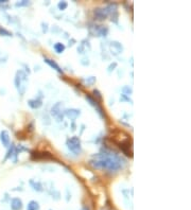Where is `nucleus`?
Here are the masks:
<instances>
[{"label": "nucleus", "mask_w": 191, "mask_h": 210, "mask_svg": "<svg viewBox=\"0 0 191 210\" xmlns=\"http://www.w3.org/2000/svg\"><path fill=\"white\" fill-rule=\"evenodd\" d=\"M30 2L29 1H24V2H17L16 5L17 7H24V5H29Z\"/></svg>", "instance_id": "aec40b11"}, {"label": "nucleus", "mask_w": 191, "mask_h": 210, "mask_svg": "<svg viewBox=\"0 0 191 210\" xmlns=\"http://www.w3.org/2000/svg\"><path fill=\"white\" fill-rule=\"evenodd\" d=\"M28 105H29L32 109H38L39 107H41V105H43V102L38 99H31L28 101Z\"/></svg>", "instance_id": "1a4fd4ad"}, {"label": "nucleus", "mask_w": 191, "mask_h": 210, "mask_svg": "<svg viewBox=\"0 0 191 210\" xmlns=\"http://www.w3.org/2000/svg\"><path fill=\"white\" fill-rule=\"evenodd\" d=\"M54 50H55L58 53H62V52H64V50H65V45L62 43H56L55 45H54Z\"/></svg>", "instance_id": "ddd939ff"}, {"label": "nucleus", "mask_w": 191, "mask_h": 210, "mask_svg": "<svg viewBox=\"0 0 191 210\" xmlns=\"http://www.w3.org/2000/svg\"><path fill=\"white\" fill-rule=\"evenodd\" d=\"M97 29H96V34L98 36H106L107 33H108V28L106 26H96Z\"/></svg>", "instance_id": "9d476101"}, {"label": "nucleus", "mask_w": 191, "mask_h": 210, "mask_svg": "<svg viewBox=\"0 0 191 210\" xmlns=\"http://www.w3.org/2000/svg\"><path fill=\"white\" fill-rule=\"evenodd\" d=\"M67 5H68V3L66 2V1H60V2L58 3V7L60 11L65 10L66 7H67Z\"/></svg>", "instance_id": "4468645a"}, {"label": "nucleus", "mask_w": 191, "mask_h": 210, "mask_svg": "<svg viewBox=\"0 0 191 210\" xmlns=\"http://www.w3.org/2000/svg\"><path fill=\"white\" fill-rule=\"evenodd\" d=\"M35 209H37V203H35V202H31V203L29 204L28 210H35Z\"/></svg>", "instance_id": "dca6fc26"}, {"label": "nucleus", "mask_w": 191, "mask_h": 210, "mask_svg": "<svg viewBox=\"0 0 191 210\" xmlns=\"http://www.w3.org/2000/svg\"><path fill=\"white\" fill-rule=\"evenodd\" d=\"M27 81H28V77H27V74L24 72V71H18L16 74V79H15V84H16V87L18 91L21 94V96L24 94L26 91V85H27Z\"/></svg>", "instance_id": "7ed1b4c3"}, {"label": "nucleus", "mask_w": 191, "mask_h": 210, "mask_svg": "<svg viewBox=\"0 0 191 210\" xmlns=\"http://www.w3.org/2000/svg\"><path fill=\"white\" fill-rule=\"evenodd\" d=\"M80 109L77 108H70V109H66L65 111V116L70 120H75L77 117L80 116Z\"/></svg>", "instance_id": "0eeeda50"}, {"label": "nucleus", "mask_w": 191, "mask_h": 210, "mask_svg": "<svg viewBox=\"0 0 191 210\" xmlns=\"http://www.w3.org/2000/svg\"><path fill=\"white\" fill-rule=\"evenodd\" d=\"M1 141H2V143L4 145H7L9 144V142H10L9 134H7V132H5V130H3L2 133H1Z\"/></svg>", "instance_id": "f8f14e48"}, {"label": "nucleus", "mask_w": 191, "mask_h": 210, "mask_svg": "<svg viewBox=\"0 0 191 210\" xmlns=\"http://www.w3.org/2000/svg\"><path fill=\"white\" fill-rule=\"evenodd\" d=\"M116 67H117V63H116V62H114V63H111V65L108 66V68H107V71H108V72L111 73V71H113V70H114Z\"/></svg>", "instance_id": "f3484780"}, {"label": "nucleus", "mask_w": 191, "mask_h": 210, "mask_svg": "<svg viewBox=\"0 0 191 210\" xmlns=\"http://www.w3.org/2000/svg\"><path fill=\"white\" fill-rule=\"evenodd\" d=\"M94 82H96V77H89L87 79H85V83L87 85H92L94 84Z\"/></svg>", "instance_id": "2eb2a0df"}, {"label": "nucleus", "mask_w": 191, "mask_h": 210, "mask_svg": "<svg viewBox=\"0 0 191 210\" xmlns=\"http://www.w3.org/2000/svg\"><path fill=\"white\" fill-rule=\"evenodd\" d=\"M94 94H97V97L99 98V99H102L101 94H100V92L98 91V90H94Z\"/></svg>", "instance_id": "4be33fe9"}, {"label": "nucleus", "mask_w": 191, "mask_h": 210, "mask_svg": "<svg viewBox=\"0 0 191 210\" xmlns=\"http://www.w3.org/2000/svg\"><path fill=\"white\" fill-rule=\"evenodd\" d=\"M64 107V104L62 102H58L56 104H54L52 108H51V115L53 117H55L58 119V121L63 120V113H62V109Z\"/></svg>", "instance_id": "20e7f679"}, {"label": "nucleus", "mask_w": 191, "mask_h": 210, "mask_svg": "<svg viewBox=\"0 0 191 210\" xmlns=\"http://www.w3.org/2000/svg\"><path fill=\"white\" fill-rule=\"evenodd\" d=\"M67 147L69 149V151L73 153L75 155H79L82 152V147H81V140L77 136H73L71 138H68L67 139Z\"/></svg>", "instance_id": "f03ea898"}, {"label": "nucleus", "mask_w": 191, "mask_h": 210, "mask_svg": "<svg viewBox=\"0 0 191 210\" xmlns=\"http://www.w3.org/2000/svg\"><path fill=\"white\" fill-rule=\"evenodd\" d=\"M41 26H43V32L46 33V32L48 31V24H47V22H43Z\"/></svg>", "instance_id": "6ab92c4d"}, {"label": "nucleus", "mask_w": 191, "mask_h": 210, "mask_svg": "<svg viewBox=\"0 0 191 210\" xmlns=\"http://www.w3.org/2000/svg\"><path fill=\"white\" fill-rule=\"evenodd\" d=\"M45 62H46L47 64H48L49 66H50L51 68H53L54 70H56L58 72H60V73H63V70L60 69V67L58 65V64L54 62L53 60H50V58H48V57H45Z\"/></svg>", "instance_id": "9b49d317"}, {"label": "nucleus", "mask_w": 191, "mask_h": 210, "mask_svg": "<svg viewBox=\"0 0 191 210\" xmlns=\"http://www.w3.org/2000/svg\"><path fill=\"white\" fill-rule=\"evenodd\" d=\"M81 64L84 66H88L89 65V60H88V58H83V60H81Z\"/></svg>", "instance_id": "a211bd4d"}, {"label": "nucleus", "mask_w": 191, "mask_h": 210, "mask_svg": "<svg viewBox=\"0 0 191 210\" xmlns=\"http://www.w3.org/2000/svg\"><path fill=\"white\" fill-rule=\"evenodd\" d=\"M94 169L107 170L109 172H117L122 169L124 160L117 154L111 153H99L92 156L89 162Z\"/></svg>", "instance_id": "f257e3e1"}, {"label": "nucleus", "mask_w": 191, "mask_h": 210, "mask_svg": "<svg viewBox=\"0 0 191 210\" xmlns=\"http://www.w3.org/2000/svg\"><path fill=\"white\" fill-rule=\"evenodd\" d=\"M86 100H87L88 102H89V104L90 105H92V106L94 107V108L97 109V111H98V113H99L100 116L102 117V118H104V113H103V111H102V108L99 106V104H98V102L97 101H94V99H92L90 96H86Z\"/></svg>", "instance_id": "6e6552de"}, {"label": "nucleus", "mask_w": 191, "mask_h": 210, "mask_svg": "<svg viewBox=\"0 0 191 210\" xmlns=\"http://www.w3.org/2000/svg\"><path fill=\"white\" fill-rule=\"evenodd\" d=\"M109 49H111L113 55H118V54H120L121 52L123 51V46H122L119 41H113L109 43Z\"/></svg>", "instance_id": "423d86ee"}, {"label": "nucleus", "mask_w": 191, "mask_h": 210, "mask_svg": "<svg viewBox=\"0 0 191 210\" xmlns=\"http://www.w3.org/2000/svg\"><path fill=\"white\" fill-rule=\"evenodd\" d=\"M94 15L96 17V19L104 20L108 16V12H107L106 7H97L94 10Z\"/></svg>", "instance_id": "39448f33"}, {"label": "nucleus", "mask_w": 191, "mask_h": 210, "mask_svg": "<svg viewBox=\"0 0 191 210\" xmlns=\"http://www.w3.org/2000/svg\"><path fill=\"white\" fill-rule=\"evenodd\" d=\"M81 210H89V208H88V207H83Z\"/></svg>", "instance_id": "5701e85b"}, {"label": "nucleus", "mask_w": 191, "mask_h": 210, "mask_svg": "<svg viewBox=\"0 0 191 210\" xmlns=\"http://www.w3.org/2000/svg\"><path fill=\"white\" fill-rule=\"evenodd\" d=\"M123 92H128V94H132V88H130V87H124Z\"/></svg>", "instance_id": "412c9836"}]
</instances>
